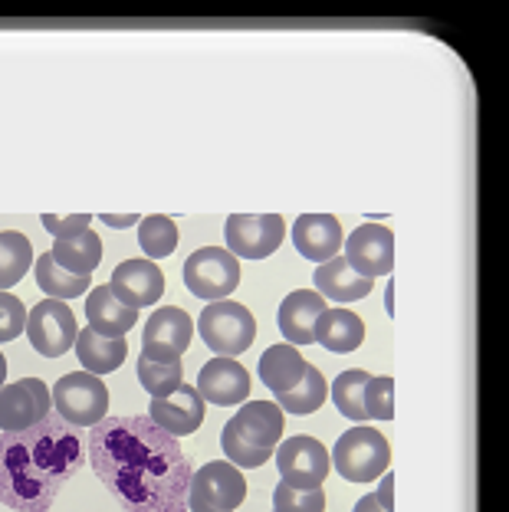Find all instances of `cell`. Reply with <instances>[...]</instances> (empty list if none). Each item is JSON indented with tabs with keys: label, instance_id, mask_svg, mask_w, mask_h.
<instances>
[{
	"label": "cell",
	"instance_id": "obj_13",
	"mask_svg": "<svg viewBox=\"0 0 509 512\" xmlns=\"http://www.w3.org/2000/svg\"><path fill=\"white\" fill-rule=\"evenodd\" d=\"M345 263L358 276H388L395 270V234L385 224H362L345 237Z\"/></svg>",
	"mask_w": 509,
	"mask_h": 512
},
{
	"label": "cell",
	"instance_id": "obj_5",
	"mask_svg": "<svg viewBox=\"0 0 509 512\" xmlns=\"http://www.w3.org/2000/svg\"><path fill=\"white\" fill-rule=\"evenodd\" d=\"M53 407L66 424L73 427H96L106 421L109 411V388L99 375L89 371H69L53 384Z\"/></svg>",
	"mask_w": 509,
	"mask_h": 512
},
{
	"label": "cell",
	"instance_id": "obj_39",
	"mask_svg": "<svg viewBox=\"0 0 509 512\" xmlns=\"http://www.w3.org/2000/svg\"><path fill=\"white\" fill-rule=\"evenodd\" d=\"M385 299H388V312H391V316H395V283H388Z\"/></svg>",
	"mask_w": 509,
	"mask_h": 512
},
{
	"label": "cell",
	"instance_id": "obj_25",
	"mask_svg": "<svg viewBox=\"0 0 509 512\" xmlns=\"http://www.w3.org/2000/svg\"><path fill=\"white\" fill-rule=\"evenodd\" d=\"M50 256L63 266L66 273L73 276H92V270L102 260V240L96 230H86L79 237H66V240H53Z\"/></svg>",
	"mask_w": 509,
	"mask_h": 512
},
{
	"label": "cell",
	"instance_id": "obj_15",
	"mask_svg": "<svg viewBox=\"0 0 509 512\" xmlns=\"http://www.w3.org/2000/svg\"><path fill=\"white\" fill-rule=\"evenodd\" d=\"M109 289L115 299L138 312L165 296V273L152 260H125L112 270Z\"/></svg>",
	"mask_w": 509,
	"mask_h": 512
},
{
	"label": "cell",
	"instance_id": "obj_38",
	"mask_svg": "<svg viewBox=\"0 0 509 512\" xmlns=\"http://www.w3.org/2000/svg\"><path fill=\"white\" fill-rule=\"evenodd\" d=\"M355 512H388V509H381V503L375 499V493H368V496H362L355 503Z\"/></svg>",
	"mask_w": 509,
	"mask_h": 512
},
{
	"label": "cell",
	"instance_id": "obj_3",
	"mask_svg": "<svg viewBox=\"0 0 509 512\" xmlns=\"http://www.w3.org/2000/svg\"><path fill=\"white\" fill-rule=\"evenodd\" d=\"M332 467L349 483H372L381 473H388L391 447L375 427H352L335 440Z\"/></svg>",
	"mask_w": 509,
	"mask_h": 512
},
{
	"label": "cell",
	"instance_id": "obj_40",
	"mask_svg": "<svg viewBox=\"0 0 509 512\" xmlns=\"http://www.w3.org/2000/svg\"><path fill=\"white\" fill-rule=\"evenodd\" d=\"M4 381H7V358L0 355V388H4Z\"/></svg>",
	"mask_w": 509,
	"mask_h": 512
},
{
	"label": "cell",
	"instance_id": "obj_2",
	"mask_svg": "<svg viewBox=\"0 0 509 512\" xmlns=\"http://www.w3.org/2000/svg\"><path fill=\"white\" fill-rule=\"evenodd\" d=\"M86 463L79 427L50 414L37 427L0 437V503L17 512H46Z\"/></svg>",
	"mask_w": 509,
	"mask_h": 512
},
{
	"label": "cell",
	"instance_id": "obj_33",
	"mask_svg": "<svg viewBox=\"0 0 509 512\" xmlns=\"http://www.w3.org/2000/svg\"><path fill=\"white\" fill-rule=\"evenodd\" d=\"M365 417L372 421H395V381L372 378L365 388Z\"/></svg>",
	"mask_w": 509,
	"mask_h": 512
},
{
	"label": "cell",
	"instance_id": "obj_18",
	"mask_svg": "<svg viewBox=\"0 0 509 512\" xmlns=\"http://www.w3.org/2000/svg\"><path fill=\"white\" fill-rule=\"evenodd\" d=\"M326 299L316 289H293L280 302V332L286 335V345H312L316 342V322L326 312Z\"/></svg>",
	"mask_w": 509,
	"mask_h": 512
},
{
	"label": "cell",
	"instance_id": "obj_27",
	"mask_svg": "<svg viewBox=\"0 0 509 512\" xmlns=\"http://www.w3.org/2000/svg\"><path fill=\"white\" fill-rule=\"evenodd\" d=\"M33 263V243L20 230H4L0 234V293L17 286L27 276Z\"/></svg>",
	"mask_w": 509,
	"mask_h": 512
},
{
	"label": "cell",
	"instance_id": "obj_37",
	"mask_svg": "<svg viewBox=\"0 0 509 512\" xmlns=\"http://www.w3.org/2000/svg\"><path fill=\"white\" fill-rule=\"evenodd\" d=\"M138 214H125V217H112V214H102V224H109V227H115V230H125V227H132V224H138Z\"/></svg>",
	"mask_w": 509,
	"mask_h": 512
},
{
	"label": "cell",
	"instance_id": "obj_9",
	"mask_svg": "<svg viewBox=\"0 0 509 512\" xmlns=\"http://www.w3.org/2000/svg\"><path fill=\"white\" fill-rule=\"evenodd\" d=\"M224 237L237 260H266L286 240V220L280 214H234L227 217Z\"/></svg>",
	"mask_w": 509,
	"mask_h": 512
},
{
	"label": "cell",
	"instance_id": "obj_28",
	"mask_svg": "<svg viewBox=\"0 0 509 512\" xmlns=\"http://www.w3.org/2000/svg\"><path fill=\"white\" fill-rule=\"evenodd\" d=\"M92 283V276H73L66 273L60 263L53 260L50 253H43L37 260V286L46 293V299H76L83 296Z\"/></svg>",
	"mask_w": 509,
	"mask_h": 512
},
{
	"label": "cell",
	"instance_id": "obj_35",
	"mask_svg": "<svg viewBox=\"0 0 509 512\" xmlns=\"http://www.w3.org/2000/svg\"><path fill=\"white\" fill-rule=\"evenodd\" d=\"M43 227L50 230V234L56 240H66V237H79V234H86L89 224H92V217L89 214H69V217H56V214H43Z\"/></svg>",
	"mask_w": 509,
	"mask_h": 512
},
{
	"label": "cell",
	"instance_id": "obj_19",
	"mask_svg": "<svg viewBox=\"0 0 509 512\" xmlns=\"http://www.w3.org/2000/svg\"><path fill=\"white\" fill-rule=\"evenodd\" d=\"M296 250L312 263H329L342 253V224L332 214H303L293 224Z\"/></svg>",
	"mask_w": 509,
	"mask_h": 512
},
{
	"label": "cell",
	"instance_id": "obj_30",
	"mask_svg": "<svg viewBox=\"0 0 509 512\" xmlns=\"http://www.w3.org/2000/svg\"><path fill=\"white\" fill-rule=\"evenodd\" d=\"M368 371L349 368L332 381V401L339 407L342 417L349 421H365V388H368Z\"/></svg>",
	"mask_w": 509,
	"mask_h": 512
},
{
	"label": "cell",
	"instance_id": "obj_32",
	"mask_svg": "<svg viewBox=\"0 0 509 512\" xmlns=\"http://www.w3.org/2000/svg\"><path fill=\"white\" fill-rule=\"evenodd\" d=\"M273 512H326V493L316 490H296V486L280 483L273 490Z\"/></svg>",
	"mask_w": 509,
	"mask_h": 512
},
{
	"label": "cell",
	"instance_id": "obj_26",
	"mask_svg": "<svg viewBox=\"0 0 509 512\" xmlns=\"http://www.w3.org/2000/svg\"><path fill=\"white\" fill-rule=\"evenodd\" d=\"M329 398V388H326V378H322V371L316 365H306V375L303 381L296 384V388H289L286 394H276V407H280L283 414H316L322 404Z\"/></svg>",
	"mask_w": 509,
	"mask_h": 512
},
{
	"label": "cell",
	"instance_id": "obj_11",
	"mask_svg": "<svg viewBox=\"0 0 509 512\" xmlns=\"http://www.w3.org/2000/svg\"><path fill=\"white\" fill-rule=\"evenodd\" d=\"M53 394L40 378H23L0 388V434H20L50 417Z\"/></svg>",
	"mask_w": 509,
	"mask_h": 512
},
{
	"label": "cell",
	"instance_id": "obj_16",
	"mask_svg": "<svg viewBox=\"0 0 509 512\" xmlns=\"http://www.w3.org/2000/svg\"><path fill=\"white\" fill-rule=\"evenodd\" d=\"M198 394L204 404L214 407H237L250 398V375L237 358L217 355L198 371Z\"/></svg>",
	"mask_w": 509,
	"mask_h": 512
},
{
	"label": "cell",
	"instance_id": "obj_12",
	"mask_svg": "<svg viewBox=\"0 0 509 512\" xmlns=\"http://www.w3.org/2000/svg\"><path fill=\"white\" fill-rule=\"evenodd\" d=\"M194 339V319L178 306H161L142 329V355L155 362H181Z\"/></svg>",
	"mask_w": 509,
	"mask_h": 512
},
{
	"label": "cell",
	"instance_id": "obj_4",
	"mask_svg": "<svg viewBox=\"0 0 509 512\" xmlns=\"http://www.w3.org/2000/svg\"><path fill=\"white\" fill-rule=\"evenodd\" d=\"M194 329L201 332L204 345L211 348L214 355H224V358L244 355L253 345V339H257V319H253V312L230 299H217L211 306H204Z\"/></svg>",
	"mask_w": 509,
	"mask_h": 512
},
{
	"label": "cell",
	"instance_id": "obj_29",
	"mask_svg": "<svg viewBox=\"0 0 509 512\" xmlns=\"http://www.w3.org/2000/svg\"><path fill=\"white\" fill-rule=\"evenodd\" d=\"M138 247L145 250L148 260H165L178 250V227L171 217H142L138 220Z\"/></svg>",
	"mask_w": 509,
	"mask_h": 512
},
{
	"label": "cell",
	"instance_id": "obj_22",
	"mask_svg": "<svg viewBox=\"0 0 509 512\" xmlns=\"http://www.w3.org/2000/svg\"><path fill=\"white\" fill-rule=\"evenodd\" d=\"M316 342L332 355H349L365 342V322L352 309H326L316 322Z\"/></svg>",
	"mask_w": 509,
	"mask_h": 512
},
{
	"label": "cell",
	"instance_id": "obj_1",
	"mask_svg": "<svg viewBox=\"0 0 509 512\" xmlns=\"http://www.w3.org/2000/svg\"><path fill=\"white\" fill-rule=\"evenodd\" d=\"M86 460L125 512H188L191 460L152 417H106L89 427Z\"/></svg>",
	"mask_w": 509,
	"mask_h": 512
},
{
	"label": "cell",
	"instance_id": "obj_17",
	"mask_svg": "<svg viewBox=\"0 0 509 512\" xmlns=\"http://www.w3.org/2000/svg\"><path fill=\"white\" fill-rule=\"evenodd\" d=\"M148 417H152V424H158L175 440L188 437L204 424V398L198 394V388L181 384V388L171 391L168 398H152V404H148Z\"/></svg>",
	"mask_w": 509,
	"mask_h": 512
},
{
	"label": "cell",
	"instance_id": "obj_31",
	"mask_svg": "<svg viewBox=\"0 0 509 512\" xmlns=\"http://www.w3.org/2000/svg\"><path fill=\"white\" fill-rule=\"evenodd\" d=\"M138 384L152 394V398H168L171 391L181 388V362H155V358L138 355Z\"/></svg>",
	"mask_w": 509,
	"mask_h": 512
},
{
	"label": "cell",
	"instance_id": "obj_21",
	"mask_svg": "<svg viewBox=\"0 0 509 512\" xmlns=\"http://www.w3.org/2000/svg\"><path fill=\"white\" fill-rule=\"evenodd\" d=\"M86 322L106 339H125L135 329L138 312L115 299L109 286H96L86 299Z\"/></svg>",
	"mask_w": 509,
	"mask_h": 512
},
{
	"label": "cell",
	"instance_id": "obj_14",
	"mask_svg": "<svg viewBox=\"0 0 509 512\" xmlns=\"http://www.w3.org/2000/svg\"><path fill=\"white\" fill-rule=\"evenodd\" d=\"M224 430L234 434L240 444L273 453L283 440V411L273 401H247L224 424Z\"/></svg>",
	"mask_w": 509,
	"mask_h": 512
},
{
	"label": "cell",
	"instance_id": "obj_34",
	"mask_svg": "<svg viewBox=\"0 0 509 512\" xmlns=\"http://www.w3.org/2000/svg\"><path fill=\"white\" fill-rule=\"evenodd\" d=\"M23 332H27V306L17 296L0 293V342H14Z\"/></svg>",
	"mask_w": 509,
	"mask_h": 512
},
{
	"label": "cell",
	"instance_id": "obj_36",
	"mask_svg": "<svg viewBox=\"0 0 509 512\" xmlns=\"http://www.w3.org/2000/svg\"><path fill=\"white\" fill-rule=\"evenodd\" d=\"M375 499L381 503V509L395 512V473H381V486H378Z\"/></svg>",
	"mask_w": 509,
	"mask_h": 512
},
{
	"label": "cell",
	"instance_id": "obj_8",
	"mask_svg": "<svg viewBox=\"0 0 509 512\" xmlns=\"http://www.w3.org/2000/svg\"><path fill=\"white\" fill-rule=\"evenodd\" d=\"M276 470H280L283 483L296 486V490H316L326 483V476L332 470L329 450L319 444L316 437L296 434L289 440H280V447L273 450Z\"/></svg>",
	"mask_w": 509,
	"mask_h": 512
},
{
	"label": "cell",
	"instance_id": "obj_7",
	"mask_svg": "<svg viewBox=\"0 0 509 512\" xmlns=\"http://www.w3.org/2000/svg\"><path fill=\"white\" fill-rule=\"evenodd\" d=\"M240 260L230 250L217 247H201L184 260L181 279L191 289V296H198L204 302L227 299L240 286Z\"/></svg>",
	"mask_w": 509,
	"mask_h": 512
},
{
	"label": "cell",
	"instance_id": "obj_20",
	"mask_svg": "<svg viewBox=\"0 0 509 512\" xmlns=\"http://www.w3.org/2000/svg\"><path fill=\"white\" fill-rule=\"evenodd\" d=\"M312 283H316V293L326 302H358L372 293L375 279L358 276L352 266L345 263V256H332L329 263H322L316 270Z\"/></svg>",
	"mask_w": 509,
	"mask_h": 512
},
{
	"label": "cell",
	"instance_id": "obj_6",
	"mask_svg": "<svg viewBox=\"0 0 509 512\" xmlns=\"http://www.w3.org/2000/svg\"><path fill=\"white\" fill-rule=\"evenodd\" d=\"M247 499V480L230 460L204 463L191 473L188 512H237Z\"/></svg>",
	"mask_w": 509,
	"mask_h": 512
},
{
	"label": "cell",
	"instance_id": "obj_23",
	"mask_svg": "<svg viewBox=\"0 0 509 512\" xmlns=\"http://www.w3.org/2000/svg\"><path fill=\"white\" fill-rule=\"evenodd\" d=\"M76 358L79 365H83L89 375H109V371L122 368L125 355H129V345L125 339H106V335H99L96 329H79L76 335Z\"/></svg>",
	"mask_w": 509,
	"mask_h": 512
},
{
	"label": "cell",
	"instance_id": "obj_10",
	"mask_svg": "<svg viewBox=\"0 0 509 512\" xmlns=\"http://www.w3.org/2000/svg\"><path fill=\"white\" fill-rule=\"evenodd\" d=\"M76 316L60 299L37 302L27 312V339L43 358H60L76 345Z\"/></svg>",
	"mask_w": 509,
	"mask_h": 512
},
{
	"label": "cell",
	"instance_id": "obj_24",
	"mask_svg": "<svg viewBox=\"0 0 509 512\" xmlns=\"http://www.w3.org/2000/svg\"><path fill=\"white\" fill-rule=\"evenodd\" d=\"M306 375L303 355L296 352V345H270L260 358V381L273 394H286L289 388H296Z\"/></svg>",
	"mask_w": 509,
	"mask_h": 512
}]
</instances>
